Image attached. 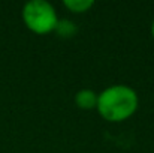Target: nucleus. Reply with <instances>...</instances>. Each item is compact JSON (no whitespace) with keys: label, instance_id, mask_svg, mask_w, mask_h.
Listing matches in <instances>:
<instances>
[{"label":"nucleus","instance_id":"nucleus-2","mask_svg":"<svg viewBox=\"0 0 154 153\" xmlns=\"http://www.w3.org/2000/svg\"><path fill=\"white\" fill-rule=\"evenodd\" d=\"M24 26L35 35H50L55 30L58 15L54 5L47 0H29L21 9Z\"/></svg>","mask_w":154,"mask_h":153},{"label":"nucleus","instance_id":"nucleus-4","mask_svg":"<svg viewBox=\"0 0 154 153\" xmlns=\"http://www.w3.org/2000/svg\"><path fill=\"white\" fill-rule=\"evenodd\" d=\"M60 38L63 39H69V38H73L78 32V27L76 24L72 21V20H67V18H63V20H58L57 23V27L54 30Z\"/></svg>","mask_w":154,"mask_h":153},{"label":"nucleus","instance_id":"nucleus-5","mask_svg":"<svg viewBox=\"0 0 154 153\" xmlns=\"http://www.w3.org/2000/svg\"><path fill=\"white\" fill-rule=\"evenodd\" d=\"M63 6L72 14H85L93 6V0H63Z\"/></svg>","mask_w":154,"mask_h":153},{"label":"nucleus","instance_id":"nucleus-3","mask_svg":"<svg viewBox=\"0 0 154 153\" xmlns=\"http://www.w3.org/2000/svg\"><path fill=\"white\" fill-rule=\"evenodd\" d=\"M75 105L79 110L84 111H90V110H96L97 105V93L93 89H81L75 93Z\"/></svg>","mask_w":154,"mask_h":153},{"label":"nucleus","instance_id":"nucleus-1","mask_svg":"<svg viewBox=\"0 0 154 153\" xmlns=\"http://www.w3.org/2000/svg\"><path fill=\"white\" fill-rule=\"evenodd\" d=\"M139 108L138 92L127 84H111L97 93L96 110L103 120L121 123L129 120Z\"/></svg>","mask_w":154,"mask_h":153},{"label":"nucleus","instance_id":"nucleus-6","mask_svg":"<svg viewBox=\"0 0 154 153\" xmlns=\"http://www.w3.org/2000/svg\"><path fill=\"white\" fill-rule=\"evenodd\" d=\"M150 32H151V38L154 39V20H153V23H151V27H150Z\"/></svg>","mask_w":154,"mask_h":153}]
</instances>
